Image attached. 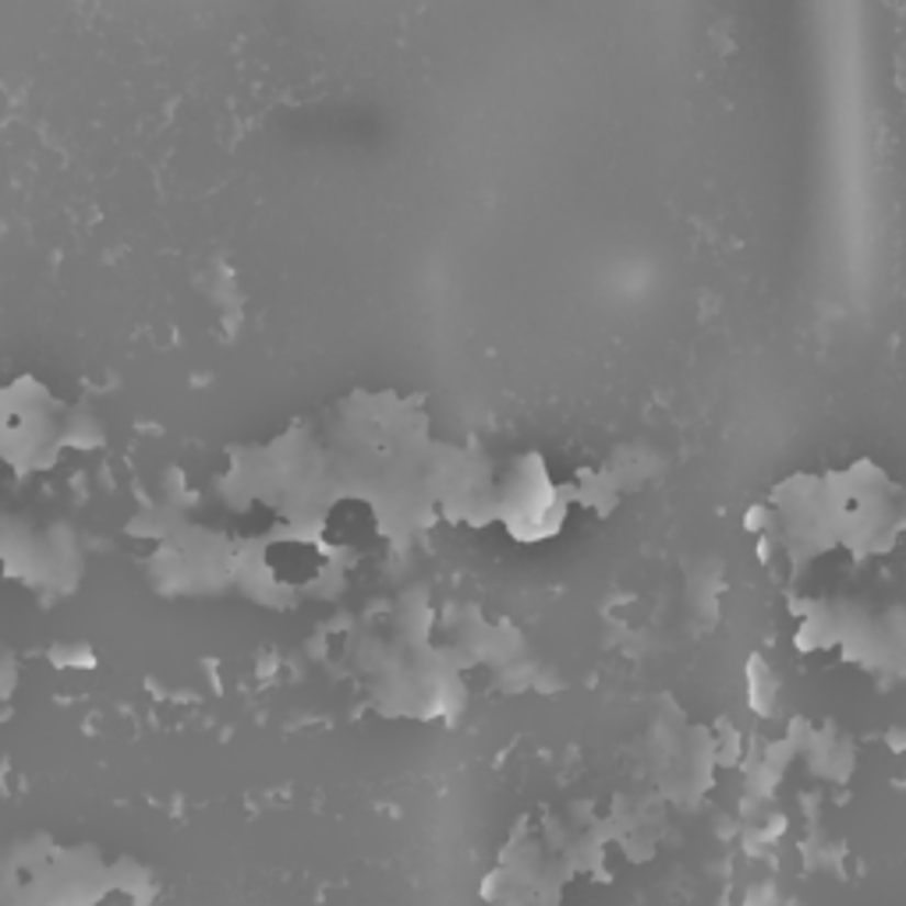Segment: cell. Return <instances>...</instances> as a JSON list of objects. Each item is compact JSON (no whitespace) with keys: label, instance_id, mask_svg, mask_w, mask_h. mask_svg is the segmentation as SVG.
Wrapping results in <instances>:
<instances>
[{"label":"cell","instance_id":"6da1fadb","mask_svg":"<svg viewBox=\"0 0 906 906\" xmlns=\"http://www.w3.org/2000/svg\"><path fill=\"white\" fill-rule=\"evenodd\" d=\"M114 893V861L92 842L36 832L0 857V906H97Z\"/></svg>","mask_w":906,"mask_h":906},{"label":"cell","instance_id":"7a4b0ae2","mask_svg":"<svg viewBox=\"0 0 906 906\" xmlns=\"http://www.w3.org/2000/svg\"><path fill=\"white\" fill-rule=\"evenodd\" d=\"M740 906H783V896H779L775 882H758L743 893Z\"/></svg>","mask_w":906,"mask_h":906},{"label":"cell","instance_id":"3957f363","mask_svg":"<svg viewBox=\"0 0 906 906\" xmlns=\"http://www.w3.org/2000/svg\"><path fill=\"white\" fill-rule=\"evenodd\" d=\"M528 906H563L560 899H532Z\"/></svg>","mask_w":906,"mask_h":906}]
</instances>
